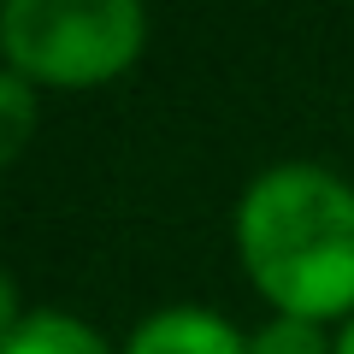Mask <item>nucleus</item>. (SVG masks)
<instances>
[{
	"mask_svg": "<svg viewBox=\"0 0 354 354\" xmlns=\"http://www.w3.org/2000/svg\"><path fill=\"white\" fill-rule=\"evenodd\" d=\"M236 254L290 319H354V183L330 165H266L236 201Z\"/></svg>",
	"mask_w": 354,
	"mask_h": 354,
	"instance_id": "f257e3e1",
	"label": "nucleus"
},
{
	"mask_svg": "<svg viewBox=\"0 0 354 354\" xmlns=\"http://www.w3.org/2000/svg\"><path fill=\"white\" fill-rule=\"evenodd\" d=\"M148 41L136 0H6L0 48L6 71L53 88H88L118 77Z\"/></svg>",
	"mask_w": 354,
	"mask_h": 354,
	"instance_id": "f03ea898",
	"label": "nucleus"
},
{
	"mask_svg": "<svg viewBox=\"0 0 354 354\" xmlns=\"http://www.w3.org/2000/svg\"><path fill=\"white\" fill-rule=\"evenodd\" d=\"M124 354H248V337L213 307H160L124 337Z\"/></svg>",
	"mask_w": 354,
	"mask_h": 354,
	"instance_id": "7ed1b4c3",
	"label": "nucleus"
},
{
	"mask_svg": "<svg viewBox=\"0 0 354 354\" xmlns=\"http://www.w3.org/2000/svg\"><path fill=\"white\" fill-rule=\"evenodd\" d=\"M0 354H113V348L101 342V330L83 325L77 313L36 307V313H24L6 337H0Z\"/></svg>",
	"mask_w": 354,
	"mask_h": 354,
	"instance_id": "20e7f679",
	"label": "nucleus"
},
{
	"mask_svg": "<svg viewBox=\"0 0 354 354\" xmlns=\"http://www.w3.org/2000/svg\"><path fill=\"white\" fill-rule=\"evenodd\" d=\"M248 354H337V337H325V325L313 319L272 313L266 325L248 330Z\"/></svg>",
	"mask_w": 354,
	"mask_h": 354,
	"instance_id": "39448f33",
	"label": "nucleus"
},
{
	"mask_svg": "<svg viewBox=\"0 0 354 354\" xmlns=\"http://www.w3.org/2000/svg\"><path fill=\"white\" fill-rule=\"evenodd\" d=\"M30 118H36V83L0 71V160H18V148L30 142Z\"/></svg>",
	"mask_w": 354,
	"mask_h": 354,
	"instance_id": "423d86ee",
	"label": "nucleus"
},
{
	"mask_svg": "<svg viewBox=\"0 0 354 354\" xmlns=\"http://www.w3.org/2000/svg\"><path fill=\"white\" fill-rule=\"evenodd\" d=\"M337 354H354V319H342V330H337Z\"/></svg>",
	"mask_w": 354,
	"mask_h": 354,
	"instance_id": "0eeeda50",
	"label": "nucleus"
}]
</instances>
